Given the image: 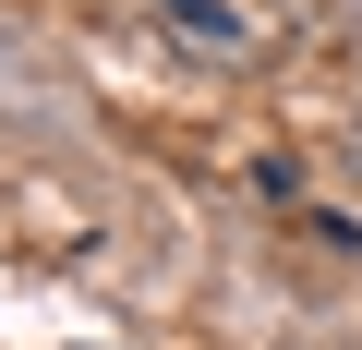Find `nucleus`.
Masks as SVG:
<instances>
[{
    "mask_svg": "<svg viewBox=\"0 0 362 350\" xmlns=\"http://www.w3.org/2000/svg\"><path fill=\"white\" fill-rule=\"evenodd\" d=\"M157 13H181V25H194V37H206V49H218V37H230V0H157Z\"/></svg>",
    "mask_w": 362,
    "mask_h": 350,
    "instance_id": "f257e3e1",
    "label": "nucleus"
}]
</instances>
